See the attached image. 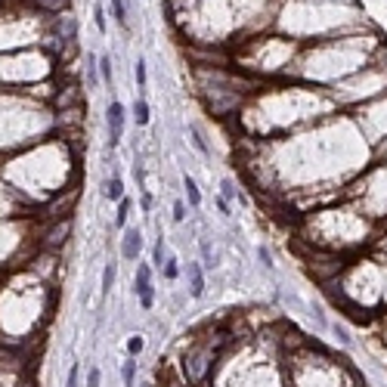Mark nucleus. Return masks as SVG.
I'll use <instances>...</instances> for the list:
<instances>
[{
  "label": "nucleus",
  "mask_w": 387,
  "mask_h": 387,
  "mask_svg": "<svg viewBox=\"0 0 387 387\" xmlns=\"http://www.w3.org/2000/svg\"><path fill=\"white\" fill-rule=\"evenodd\" d=\"M96 28L106 31V13H103V7H96Z\"/></svg>",
  "instance_id": "obj_20"
},
{
  "label": "nucleus",
  "mask_w": 387,
  "mask_h": 387,
  "mask_svg": "<svg viewBox=\"0 0 387 387\" xmlns=\"http://www.w3.org/2000/svg\"><path fill=\"white\" fill-rule=\"evenodd\" d=\"M173 220H186V205L183 202H173Z\"/></svg>",
  "instance_id": "obj_19"
},
{
  "label": "nucleus",
  "mask_w": 387,
  "mask_h": 387,
  "mask_svg": "<svg viewBox=\"0 0 387 387\" xmlns=\"http://www.w3.org/2000/svg\"><path fill=\"white\" fill-rule=\"evenodd\" d=\"M143 347H146L143 335H133V338L127 341V353H130V356H140V353H143Z\"/></svg>",
  "instance_id": "obj_12"
},
{
  "label": "nucleus",
  "mask_w": 387,
  "mask_h": 387,
  "mask_svg": "<svg viewBox=\"0 0 387 387\" xmlns=\"http://www.w3.org/2000/svg\"><path fill=\"white\" fill-rule=\"evenodd\" d=\"M100 381H103V372L96 369V365H90V372H87V387H100Z\"/></svg>",
  "instance_id": "obj_17"
},
{
  "label": "nucleus",
  "mask_w": 387,
  "mask_h": 387,
  "mask_svg": "<svg viewBox=\"0 0 387 387\" xmlns=\"http://www.w3.org/2000/svg\"><path fill=\"white\" fill-rule=\"evenodd\" d=\"M68 229H71V220H68V217H65V220H59V223H56V229H53V233H47V245H50V248H56V245L68 236Z\"/></svg>",
  "instance_id": "obj_5"
},
{
  "label": "nucleus",
  "mask_w": 387,
  "mask_h": 387,
  "mask_svg": "<svg viewBox=\"0 0 387 387\" xmlns=\"http://www.w3.org/2000/svg\"><path fill=\"white\" fill-rule=\"evenodd\" d=\"M112 13H115V19L127 28V0H112Z\"/></svg>",
  "instance_id": "obj_10"
},
{
  "label": "nucleus",
  "mask_w": 387,
  "mask_h": 387,
  "mask_svg": "<svg viewBox=\"0 0 387 387\" xmlns=\"http://www.w3.org/2000/svg\"><path fill=\"white\" fill-rule=\"evenodd\" d=\"M189 279H192V298H202L205 295V276L199 263H189Z\"/></svg>",
  "instance_id": "obj_4"
},
{
  "label": "nucleus",
  "mask_w": 387,
  "mask_h": 387,
  "mask_svg": "<svg viewBox=\"0 0 387 387\" xmlns=\"http://www.w3.org/2000/svg\"><path fill=\"white\" fill-rule=\"evenodd\" d=\"M260 260H263L266 266H273V263H269V251H266V248H260Z\"/></svg>",
  "instance_id": "obj_24"
},
{
  "label": "nucleus",
  "mask_w": 387,
  "mask_h": 387,
  "mask_svg": "<svg viewBox=\"0 0 387 387\" xmlns=\"http://www.w3.org/2000/svg\"><path fill=\"white\" fill-rule=\"evenodd\" d=\"M133 121H137V124H149V103H146V100H137V103H133Z\"/></svg>",
  "instance_id": "obj_9"
},
{
  "label": "nucleus",
  "mask_w": 387,
  "mask_h": 387,
  "mask_svg": "<svg viewBox=\"0 0 387 387\" xmlns=\"http://www.w3.org/2000/svg\"><path fill=\"white\" fill-rule=\"evenodd\" d=\"M133 78H137L140 87H146V62L143 59H137V65H133Z\"/></svg>",
  "instance_id": "obj_16"
},
{
  "label": "nucleus",
  "mask_w": 387,
  "mask_h": 387,
  "mask_svg": "<svg viewBox=\"0 0 387 387\" xmlns=\"http://www.w3.org/2000/svg\"><path fill=\"white\" fill-rule=\"evenodd\" d=\"M164 276H167V279H177V276H180V269H177V263H173V260L164 266Z\"/></svg>",
  "instance_id": "obj_21"
},
{
  "label": "nucleus",
  "mask_w": 387,
  "mask_h": 387,
  "mask_svg": "<svg viewBox=\"0 0 387 387\" xmlns=\"http://www.w3.org/2000/svg\"><path fill=\"white\" fill-rule=\"evenodd\" d=\"M121 378H124V387H130V384H133V378H137V362H133V356L124 362V369H121Z\"/></svg>",
  "instance_id": "obj_11"
},
{
  "label": "nucleus",
  "mask_w": 387,
  "mask_h": 387,
  "mask_svg": "<svg viewBox=\"0 0 387 387\" xmlns=\"http://www.w3.org/2000/svg\"><path fill=\"white\" fill-rule=\"evenodd\" d=\"M140 251H143V236H140V229H127L124 239H121V257H124V260H140Z\"/></svg>",
  "instance_id": "obj_3"
},
{
  "label": "nucleus",
  "mask_w": 387,
  "mask_h": 387,
  "mask_svg": "<svg viewBox=\"0 0 387 387\" xmlns=\"http://www.w3.org/2000/svg\"><path fill=\"white\" fill-rule=\"evenodd\" d=\"M78 375H81V369L71 365V369H68V381H65V387H78Z\"/></svg>",
  "instance_id": "obj_18"
},
{
  "label": "nucleus",
  "mask_w": 387,
  "mask_h": 387,
  "mask_svg": "<svg viewBox=\"0 0 387 387\" xmlns=\"http://www.w3.org/2000/svg\"><path fill=\"white\" fill-rule=\"evenodd\" d=\"M183 186H186V199H189V205H192V208H199V205H202V192H199L196 180H192V177H183Z\"/></svg>",
  "instance_id": "obj_7"
},
{
  "label": "nucleus",
  "mask_w": 387,
  "mask_h": 387,
  "mask_svg": "<svg viewBox=\"0 0 387 387\" xmlns=\"http://www.w3.org/2000/svg\"><path fill=\"white\" fill-rule=\"evenodd\" d=\"M152 257H155V263H161V242L155 245V251H152Z\"/></svg>",
  "instance_id": "obj_23"
},
{
  "label": "nucleus",
  "mask_w": 387,
  "mask_h": 387,
  "mask_svg": "<svg viewBox=\"0 0 387 387\" xmlns=\"http://www.w3.org/2000/svg\"><path fill=\"white\" fill-rule=\"evenodd\" d=\"M100 78H103L106 84H112V59H109V56L100 59Z\"/></svg>",
  "instance_id": "obj_14"
},
{
  "label": "nucleus",
  "mask_w": 387,
  "mask_h": 387,
  "mask_svg": "<svg viewBox=\"0 0 387 387\" xmlns=\"http://www.w3.org/2000/svg\"><path fill=\"white\" fill-rule=\"evenodd\" d=\"M109 143L118 146L124 140V124H127V115H124V106L121 103H109Z\"/></svg>",
  "instance_id": "obj_2"
},
{
  "label": "nucleus",
  "mask_w": 387,
  "mask_h": 387,
  "mask_svg": "<svg viewBox=\"0 0 387 387\" xmlns=\"http://www.w3.org/2000/svg\"><path fill=\"white\" fill-rule=\"evenodd\" d=\"M127 214H130V202H127V199H121L118 214H115V223H118V226H124V223H127Z\"/></svg>",
  "instance_id": "obj_15"
},
{
  "label": "nucleus",
  "mask_w": 387,
  "mask_h": 387,
  "mask_svg": "<svg viewBox=\"0 0 387 387\" xmlns=\"http://www.w3.org/2000/svg\"><path fill=\"white\" fill-rule=\"evenodd\" d=\"M137 298H140L143 310H152L155 292H152V266L149 263H140V269H137Z\"/></svg>",
  "instance_id": "obj_1"
},
{
  "label": "nucleus",
  "mask_w": 387,
  "mask_h": 387,
  "mask_svg": "<svg viewBox=\"0 0 387 387\" xmlns=\"http://www.w3.org/2000/svg\"><path fill=\"white\" fill-rule=\"evenodd\" d=\"M31 4L41 13H62V10H68V0H31Z\"/></svg>",
  "instance_id": "obj_6"
},
{
  "label": "nucleus",
  "mask_w": 387,
  "mask_h": 387,
  "mask_svg": "<svg viewBox=\"0 0 387 387\" xmlns=\"http://www.w3.org/2000/svg\"><path fill=\"white\" fill-rule=\"evenodd\" d=\"M112 282H115V263H109V266H106V273H103V295H109V292H112Z\"/></svg>",
  "instance_id": "obj_13"
},
{
  "label": "nucleus",
  "mask_w": 387,
  "mask_h": 387,
  "mask_svg": "<svg viewBox=\"0 0 387 387\" xmlns=\"http://www.w3.org/2000/svg\"><path fill=\"white\" fill-rule=\"evenodd\" d=\"M143 211H152V196H149V192L143 196Z\"/></svg>",
  "instance_id": "obj_22"
},
{
  "label": "nucleus",
  "mask_w": 387,
  "mask_h": 387,
  "mask_svg": "<svg viewBox=\"0 0 387 387\" xmlns=\"http://www.w3.org/2000/svg\"><path fill=\"white\" fill-rule=\"evenodd\" d=\"M106 196H109L112 202H115V199H118V202L124 199V183H121V177H112V180L106 183Z\"/></svg>",
  "instance_id": "obj_8"
}]
</instances>
